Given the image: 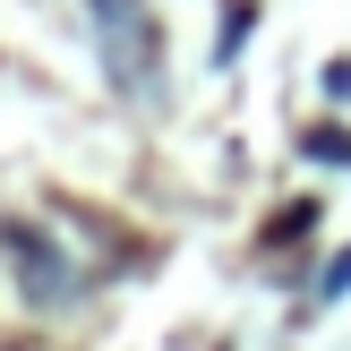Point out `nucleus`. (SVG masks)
Instances as JSON below:
<instances>
[{
    "instance_id": "f257e3e1",
    "label": "nucleus",
    "mask_w": 351,
    "mask_h": 351,
    "mask_svg": "<svg viewBox=\"0 0 351 351\" xmlns=\"http://www.w3.org/2000/svg\"><path fill=\"white\" fill-rule=\"evenodd\" d=\"M103 17V43H112V69H129V86H146V60H154V26L137 0H95Z\"/></svg>"
},
{
    "instance_id": "f03ea898",
    "label": "nucleus",
    "mask_w": 351,
    "mask_h": 351,
    "mask_svg": "<svg viewBox=\"0 0 351 351\" xmlns=\"http://www.w3.org/2000/svg\"><path fill=\"white\" fill-rule=\"evenodd\" d=\"M9 249L26 257V300H77V274L60 266V249H43L34 232H9Z\"/></svg>"
},
{
    "instance_id": "7ed1b4c3",
    "label": "nucleus",
    "mask_w": 351,
    "mask_h": 351,
    "mask_svg": "<svg viewBox=\"0 0 351 351\" xmlns=\"http://www.w3.org/2000/svg\"><path fill=\"white\" fill-rule=\"evenodd\" d=\"M300 154H308V163H343V171H351V137H343V129H308Z\"/></svg>"
},
{
    "instance_id": "20e7f679",
    "label": "nucleus",
    "mask_w": 351,
    "mask_h": 351,
    "mask_svg": "<svg viewBox=\"0 0 351 351\" xmlns=\"http://www.w3.org/2000/svg\"><path fill=\"white\" fill-rule=\"evenodd\" d=\"M343 291H351V249H343V257H335V266H326V274H317V300H343Z\"/></svg>"
}]
</instances>
